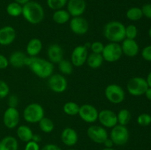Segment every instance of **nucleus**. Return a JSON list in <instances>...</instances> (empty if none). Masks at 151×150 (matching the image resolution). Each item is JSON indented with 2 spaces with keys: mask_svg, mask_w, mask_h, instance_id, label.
<instances>
[{
  "mask_svg": "<svg viewBox=\"0 0 151 150\" xmlns=\"http://www.w3.org/2000/svg\"><path fill=\"white\" fill-rule=\"evenodd\" d=\"M25 66H28L38 77L41 79L49 78L54 71V66L51 62L38 57L27 56Z\"/></svg>",
  "mask_w": 151,
  "mask_h": 150,
  "instance_id": "nucleus-1",
  "label": "nucleus"
},
{
  "mask_svg": "<svg viewBox=\"0 0 151 150\" xmlns=\"http://www.w3.org/2000/svg\"><path fill=\"white\" fill-rule=\"evenodd\" d=\"M22 15L31 24H38L44 19V10L39 3L29 1L22 6Z\"/></svg>",
  "mask_w": 151,
  "mask_h": 150,
  "instance_id": "nucleus-2",
  "label": "nucleus"
},
{
  "mask_svg": "<svg viewBox=\"0 0 151 150\" xmlns=\"http://www.w3.org/2000/svg\"><path fill=\"white\" fill-rule=\"evenodd\" d=\"M103 35L110 42H122L125 38V25L118 21L108 22L103 28Z\"/></svg>",
  "mask_w": 151,
  "mask_h": 150,
  "instance_id": "nucleus-3",
  "label": "nucleus"
},
{
  "mask_svg": "<svg viewBox=\"0 0 151 150\" xmlns=\"http://www.w3.org/2000/svg\"><path fill=\"white\" fill-rule=\"evenodd\" d=\"M23 117L29 124L38 123L44 117V110L38 103H30L24 110Z\"/></svg>",
  "mask_w": 151,
  "mask_h": 150,
  "instance_id": "nucleus-4",
  "label": "nucleus"
},
{
  "mask_svg": "<svg viewBox=\"0 0 151 150\" xmlns=\"http://www.w3.org/2000/svg\"><path fill=\"white\" fill-rule=\"evenodd\" d=\"M103 60L109 63H114L118 61L122 56L121 45L119 43L110 42L104 46L102 52Z\"/></svg>",
  "mask_w": 151,
  "mask_h": 150,
  "instance_id": "nucleus-5",
  "label": "nucleus"
},
{
  "mask_svg": "<svg viewBox=\"0 0 151 150\" xmlns=\"http://www.w3.org/2000/svg\"><path fill=\"white\" fill-rule=\"evenodd\" d=\"M147 88L148 85L146 79L139 76L131 78L127 84V90L128 93L134 96L144 95Z\"/></svg>",
  "mask_w": 151,
  "mask_h": 150,
  "instance_id": "nucleus-6",
  "label": "nucleus"
},
{
  "mask_svg": "<svg viewBox=\"0 0 151 150\" xmlns=\"http://www.w3.org/2000/svg\"><path fill=\"white\" fill-rule=\"evenodd\" d=\"M105 96L108 101L114 104H120L125 98L123 88L116 84H110L105 89Z\"/></svg>",
  "mask_w": 151,
  "mask_h": 150,
  "instance_id": "nucleus-7",
  "label": "nucleus"
},
{
  "mask_svg": "<svg viewBox=\"0 0 151 150\" xmlns=\"http://www.w3.org/2000/svg\"><path fill=\"white\" fill-rule=\"evenodd\" d=\"M110 138L116 146H123L128 143L129 140V131L126 126L116 124L111 128Z\"/></svg>",
  "mask_w": 151,
  "mask_h": 150,
  "instance_id": "nucleus-8",
  "label": "nucleus"
},
{
  "mask_svg": "<svg viewBox=\"0 0 151 150\" xmlns=\"http://www.w3.org/2000/svg\"><path fill=\"white\" fill-rule=\"evenodd\" d=\"M67 80L63 75L60 74H52L49 77L48 86L53 92L57 94L63 93L67 88Z\"/></svg>",
  "mask_w": 151,
  "mask_h": 150,
  "instance_id": "nucleus-9",
  "label": "nucleus"
},
{
  "mask_svg": "<svg viewBox=\"0 0 151 150\" xmlns=\"http://www.w3.org/2000/svg\"><path fill=\"white\" fill-rule=\"evenodd\" d=\"M99 112L95 107L89 104H84L80 106L78 116L83 121L93 124L98 119Z\"/></svg>",
  "mask_w": 151,
  "mask_h": 150,
  "instance_id": "nucleus-10",
  "label": "nucleus"
},
{
  "mask_svg": "<svg viewBox=\"0 0 151 150\" xmlns=\"http://www.w3.org/2000/svg\"><path fill=\"white\" fill-rule=\"evenodd\" d=\"M87 135L88 138L96 144H103L109 138L107 130L105 127L99 125H91L87 129Z\"/></svg>",
  "mask_w": 151,
  "mask_h": 150,
  "instance_id": "nucleus-11",
  "label": "nucleus"
},
{
  "mask_svg": "<svg viewBox=\"0 0 151 150\" xmlns=\"http://www.w3.org/2000/svg\"><path fill=\"white\" fill-rule=\"evenodd\" d=\"M20 120V114L17 108L8 107L3 115V123L8 129H14L18 126Z\"/></svg>",
  "mask_w": 151,
  "mask_h": 150,
  "instance_id": "nucleus-12",
  "label": "nucleus"
},
{
  "mask_svg": "<svg viewBox=\"0 0 151 150\" xmlns=\"http://www.w3.org/2000/svg\"><path fill=\"white\" fill-rule=\"evenodd\" d=\"M88 49L83 45L75 47L71 54V63L75 67H81L86 63Z\"/></svg>",
  "mask_w": 151,
  "mask_h": 150,
  "instance_id": "nucleus-13",
  "label": "nucleus"
},
{
  "mask_svg": "<svg viewBox=\"0 0 151 150\" xmlns=\"http://www.w3.org/2000/svg\"><path fill=\"white\" fill-rule=\"evenodd\" d=\"M97 120L103 127L106 128H113L118 124L116 114L109 109L102 110L99 112Z\"/></svg>",
  "mask_w": 151,
  "mask_h": 150,
  "instance_id": "nucleus-14",
  "label": "nucleus"
},
{
  "mask_svg": "<svg viewBox=\"0 0 151 150\" xmlns=\"http://www.w3.org/2000/svg\"><path fill=\"white\" fill-rule=\"evenodd\" d=\"M69 27L73 33L78 35H83L88 30V23L87 20L81 16L73 17L69 22Z\"/></svg>",
  "mask_w": 151,
  "mask_h": 150,
  "instance_id": "nucleus-15",
  "label": "nucleus"
},
{
  "mask_svg": "<svg viewBox=\"0 0 151 150\" xmlns=\"http://www.w3.org/2000/svg\"><path fill=\"white\" fill-rule=\"evenodd\" d=\"M66 4L68 13L72 17L81 16L86 8L85 0H69Z\"/></svg>",
  "mask_w": 151,
  "mask_h": 150,
  "instance_id": "nucleus-16",
  "label": "nucleus"
},
{
  "mask_svg": "<svg viewBox=\"0 0 151 150\" xmlns=\"http://www.w3.org/2000/svg\"><path fill=\"white\" fill-rule=\"evenodd\" d=\"M122 54L127 57H134L138 54L139 51V46L135 40L125 38L121 44Z\"/></svg>",
  "mask_w": 151,
  "mask_h": 150,
  "instance_id": "nucleus-17",
  "label": "nucleus"
},
{
  "mask_svg": "<svg viewBox=\"0 0 151 150\" xmlns=\"http://www.w3.org/2000/svg\"><path fill=\"white\" fill-rule=\"evenodd\" d=\"M16 32L11 26H3L0 29V45L8 46L15 41Z\"/></svg>",
  "mask_w": 151,
  "mask_h": 150,
  "instance_id": "nucleus-18",
  "label": "nucleus"
},
{
  "mask_svg": "<svg viewBox=\"0 0 151 150\" xmlns=\"http://www.w3.org/2000/svg\"><path fill=\"white\" fill-rule=\"evenodd\" d=\"M60 139L63 144L67 146H73L78 141V132L73 128L66 127L62 131Z\"/></svg>",
  "mask_w": 151,
  "mask_h": 150,
  "instance_id": "nucleus-19",
  "label": "nucleus"
},
{
  "mask_svg": "<svg viewBox=\"0 0 151 150\" xmlns=\"http://www.w3.org/2000/svg\"><path fill=\"white\" fill-rule=\"evenodd\" d=\"M47 57L49 61L51 62L52 64L60 63L63 59V49L57 44H51L47 49Z\"/></svg>",
  "mask_w": 151,
  "mask_h": 150,
  "instance_id": "nucleus-20",
  "label": "nucleus"
},
{
  "mask_svg": "<svg viewBox=\"0 0 151 150\" xmlns=\"http://www.w3.org/2000/svg\"><path fill=\"white\" fill-rule=\"evenodd\" d=\"M27 57V55L21 51H16L12 53L8 59L9 64L11 65L13 67L19 69L25 66V61Z\"/></svg>",
  "mask_w": 151,
  "mask_h": 150,
  "instance_id": "nucleus-21",
  "label": "nucleus"
},
{
  "mask_svg": "<svg viewBox=\"0 0 151 150\" xmlns=\"http://www.w3.org/2000/svg\"><path fill=\"white\" fill-rule=\"evenodd\" d=\"M43 44L38 38H32L29 40L26 46L27 54L29 57H37L42 49Z\"/></svg>",
  "mask_w": 151,
  "mask_h": 150,
  "instance_id": "nucleus-22",
  "label": "nucleus"
},
{
  "mask_svg": "<svg viewBox=\"0 0 151 150\" xmlns=\"http://www.w3.org/2000/svg\"><path fill=\"white\" fill-rule=\"evenodd\" d=\"M19 143L13 136H6L0 141V150H18Z\"/></svg>",
  "mask_w": 151,
  "mask_h": 150,
  "instance_id": "nucleus-23",
  "label": "nucleus"
},
{
  "mask_svg": "<svg viewBox=\"0 0 151 150\" xmlns=\"http://www.w3.org/2000/svg\"><path fill=\"white\" fill-rule=\"evenodd\" d=\"M33 134L32 129L27 125H21L16 130V135L19 139L25 143L32 141Z\"/></svg>",
  "mask_w": 151,
  "mask_h": 150,
  "instance_id": "nucleus-24",
  "label": "nucleus"
},
{
  "mask_svg": "<svg viewBox=\"0 0 151 150\" xmlns=\"http://www.w3.org/2000/svg\"><path fill=\"white\" fill-rule=\"evenodd\" d=\"M70 17L71 16L67 10L60 9V10H55L52 15V20L58 24H64L69 21Z\"/></svg>",
  "mask_w": 151,
  "mask_h": 150,
  "instance_id": "nucleus-25",
  "label": "nucleus"
},
{
  "mask_svg": "<svg viewBox=\"0 0 151 150\" xmlns=\"http://www.w3.org/2000/svg\"><path fill=\"white\" fill-rule=\"evenodd\" d=\"M104 60L101 54H96V53H91L87 57L86 63L92 69H97L100 68L103 65Z\"/></svg>",
  "mask_w": 151,
  "mask_h": 150,
  "instance_id": "nucleus-26",
  "label": "nucleus"
},
{
  "mask_svg": "<svg viewBox=\"0 0 151 150\" xmlns=\"http://www.w3.org/2000/svg\"><path fill=\"white\" fill-rule=\"evenodd\" d=\"M118 124L126 126L131 119V114L128 109H121L116 114Z\"/></svg>",
  "mask_w": 151,
  "mask_h": 150,
  "instance_id": "nucleus-27",
  "label": "nucleus"
},
{
  "mask_svg": "<svg viewBox=\"0 0 151 150\" xmlns=\"http://www.w3.org/2000/svg\"><path fill=\"white\" fill-rule=\"evenodd\" d=\"M38 126H39L40 129L44 133H50L52 132L55 128L52 121L45 116L38 122Z\"/></svg>",
  "mask_w": 151,
  "mask_h": 150,
  "instance_id": "nucleus-28",
  "label": "nucleus"
},
{
  "mask_svg": "<svg viewBox=\"0 0 151 150\" xmlns=\"http://www.w3.org/2000/svg\"><path fill=\"white\" fill-rule=\"evenodd\" d=\"M6 10L9 16L12 17H18L22 14V5L16 1L11 2L7 6Z\"/></svg>",
  "mask_w": 151,
  "mask_h": 150,
  "instance_id": "nucleus-29",
  "label": "nucleus"
},
{
  "mask_svg": "<svg viewBox=\"0 0 151 150\" xmlns=\"http://www.w3.org/2000/svg\"><path fill=\"white\" fill-rule=\"evenodd\" d=\"M80 106L74 101H67L63 104V110L68 116H73L75 115H78Z\"/></svg>",
  "mask_w": 151,
  "mask_h": 150,
  "instance_id": "nucleus-30",
  "label": "nucleus"
},
{
  "mask_svg": "<svg viewBox=\"0 0 151 150\" xmlns=\"http://www.w3.org/2000/svg\"><path fill=\"white\" fill-rule=\"evenodd\" d=\"M143 14L142 9L139 7H134L128 9L126 12V17L131 21H138L142 18Z\"/></svg>",
  "mask_w": 151,
  "mask_h": 150,
  "instance_id": "nucleus-31",
  "label": "nucleus"
},
{
  "mask_svg": "<svg viewBox=\"0 0 151 150\" xmlns=\"http://www.w3.org/2000/svg\"><path fill=\"white\" fill-rule=\"evenodd\" d=\"M58 64L59 71L61 72L62 74L70 75L72 73V71H73L74 66L69 60L63 59Z\"/></svg>",
  "mask_w": 151,
  "mask_h": 150,
  "instance_id": "nucleus-32",
  "label": "nucleus"
},
{
  "mask_svg": "<svg viewBox=\"0 0 151 150\" xmlns=\"http://www.w3.org/2000/svg\"><path fill=\"white\" fill-rule=\"evenodd\" d=\"M68 0H47V5L53 10H58L63 9V7L67 4Z\"/></svg>",
  "mask_w": 151,
  "mask_h": 150,
  "instance_id": "nucleus-33",
  "label": "nucleus"
},
{
  "mask_svg": "<svg viewBox=\"0 0 151 150\" xmlns=\"http://www.w3.org/2000/svg\"><path fill=\"white\" fill-rule=\"evenodd\" d=\"M138 35L137 27L134 24H130L125 26V38L135 40Z\"/></svg>",
  "mask_w": 151,
  "mask_h": 150,
  "instance_id": "nucleus-34",
  "label": "nucleus"
},
{
  "mask_svg": "<svg viewBox=\"0 0 151 150\" xmlns=\"http://www.w3.org/2000/svg\"><path fill=\"white\" fill-rule=\"evenodd\" d=\"M137 123L142 126H147L151 124V116L147 113H142L137 117Z\"/></svg>",
  "mask_w": 151,
  "mask_h": 150,
  "instance_id": "nucleus-35",
  "label": "nucleus"
},
{
  "mask_svg": "<svg viewBox=\"0 0 151 150\" xmlns=\"http://www.w3.org/2000/svg\"><path fill=\"white\" fill-rule=\"evenodd\" d=\"M104 44L100 41H94L91 43L90 46V49L91 50L92 53H96V54H102L104 49Z\"/></svg>",
  "mask_w": 151,
  "mask_h": 150,
  "instance_id": "nucleus-36",
  "label": "nucleus"
},
{
  "mask_svg": "<svg viewBox=\"0 0 151 150\" xmlns=\"http://www.w3.org/2000/svg\"><path fill=\"white\" fill-rule=\"evenodd\" d=\"M10 93V88L4 81L0 80V99H4Z\"/></svg>",
  "mask_w": 151,
  "mask_h": 150,
  "instance_id": "nucleus-37",
  "label": "nucleus"
},
{
  "mask_svg": "<svg viewBox=\"0 0 151 150\" xmlns=\"http://www.w3.org/2000/svg\"><path fill=\"white\" fill-rule=\"evenodd\" d=\"M142 57L144 60L151 62V45L145 47L142 51Z\"/></svg>",
  "mask_w": 151,
  "mask_h": 150,
  "instance_id": "nucleus-38",
  "label": "nucleus"
},
{
  "mask_svg": "<svg viewBox=\"0 0 151 150\" xmlns=\"http://www.w3.org/2000/svg\"><path fill=\"white\" fill-rule=\"evenodd\" d=\"M7 103H8V106L10 107H15V108H16V107L19 104V99H18V97L16 95H11L9 96Z\"/></svg>",
  "mask_w": 151,
  "mask_h": 150,
  "instance_id": "nucleus-39",
  "label": "nucleus"
},
{
  "mask_svg": "<svg viewBox=\"0 0 151 150\" xmlns=\"http://www.w3.org/2000/svg\"><path fill=\"white\" fill-rule=\"evenodd\" d=\"M141 9L143 16L151 19V4H145Z\"/></svg>",
  "mask_w": 151,
  "mask_h": 150,
  "instance_id": "nucleus-40",
  "label": "nucleus"
},
{
  "mask_svg": "<svg viewBox=\"0 0 151 150\" xmlns=\"http://www.w3.org/2000/svg\"><path fill=\"white\" fill-rule=\"evenodd\" d=\"M24 150H40L39 144L36 142L30 141L27 143L24 147Z\"/></svg>",
  "mask_w": 151,
  "mask_h": 150,
  "instance_id": "nucleus-41",
  "label": "nucleus"
},
{
  "mask_svg": "<svg viewBox=\"0 0 151 150\" xmlns=\"http://www.w3.org/2000/svg\"><path fill=\"white\" fill-rule=\"evenodd\" d=\"M9 66L8 59L3 54H0V70L5 69Z\"/></svg>",
  "mask_w": 151,
  "mask_h": 150,
  "instance_id": "nucleus-42",
  "label": "nucleus"
},
{
  "mask_svg": "<svg viewBox=\"0 0 151 150\" xmlns=\"http://www.w3.org/2000/svg\"><path fill=\"white\" fill-rule=\"evenodd\" d=\"M41 150H62L58 146L53 144H48L42 147Z\"/></svg>",
  "mask_w": 151,
  "mask_h": 150,
  "instance_id": "nucleus-43",
  "label": "nucleus"
},
{
  "mask_svg": "<svg viewBox=\"0 0 151 150\" xmlns=\"http://www.w3.org/2000/svg\"><path fill=\"white\" fill-rule=\"evenodd\" d=\"M103 144H104L106 148H113L114 145L113 141H112V140L110 138H108Z\"/></svg>",
  "mask_w": 151,
  "mask_h": 150,
  "instance_id": "nucleus-44",
  "label": "nucleus"
},
{
  "mask_svg": "<svg viewBox=\"0 0 151 150\" xmlns=\"http://www.w3.org/2000/svg\"><path fill=\"white\" fill-rule=\"evenodd\" d=\"M32 141H34V142H36V143H39L41 142V137L38 134H33L32 135Z\"/></svg>",
  "mask_w": 151,
  "mask_h": 150,
  "instance_id": "nucleus-45",
  "label": "nucleus"
},
{
  "mask_svg": "<svg viewBox=\"0 0 151 150\" xmlns=\"http://www.w3.org/2000/svg\"><path fill=\"white\" fill-rule=\"evenodd\" d=\"M145 95L146 98L148 100H150L151 101V88L150 87H148V88L147 89V91H146L145 94Z\"/></svg>",
  "mask_w": 151,
  "mask_h": 150,
  "instance_id": "nucleus-46",
  "label": "nucleus"
},
{
  "mask_svg": "<svg viewBox=\"0 0 151 150\" xmlns=\"http://www.w3.org/2000/svg\"><path fill=\"white\" fill-rule=\"evenodd\" d=\"M146 81H147V83L148 85V87L151 88V71L147 74V78H146Z\"/></svg>",
  "mask_w": 151,
  "mask_h": 150,
  "instance_id": "nucleus-47",
  "label": "nucleus"
},
{
  "mask_svg": "<svg viewBox=\"0 0 151 150\" xmlns=\"http://www.w3.org/2000/svg\"><path fill=\"white\" fill-rule=\"evenodd\" d=\"M30 0H15V1L17 3H19V4H20L21 5L23 6L24 4H25L26 3H27L28 1H29Z\"/></svg>",
  "mask_w": 151,
  "mask_h": 150,
  "instance_id": "nucleus-48",
  "label": "nucleus"
},
{
  "mask_svg": "<svg viewBox=\"0 0 151 150\" xmlns=\"http://www.w3.org/2000/svg\"><path fill=\"white\" fill-rule=\"evenodd\" d=\"M102 150H115V149L113 148H106V147H105V148L103 149Z\"/></svg>",
  "mask_w": 151,
  "mask_h": 150,
  "instance_id": "nucleus-49",
  "label": "nucleus"
},
{
  "mask_svg": "<svg viewBox=\"0 0 151 150\" xmlns=\"http://www.w3.org/2000/svg\"><path fill=\"white\" fill-rule=\"evenodd\" d=\"M148 35H149V37H150V38L151 39V26H150V29H149V31H148Z\"/></svg>",
  "mask_w": 151,
  "mask_h": 150,
  "instance_id": "nucleus-50",
  "label": "nucleus"
},
{
  "mask_svg": "<svg viewBox=\"0 0 151 150\" xmlns=\"http://www.w3.org/2000/svg\"><path fill=\"white\" fill-rule=\"evenodd\" d=\"M67 150H77V149H67Z\"/></svg>",
  "mask_w": 151,
  "mask_h": 150,
  "instance_id": "nucleus-51",
  "label": "nucleus"
},
{
  "mask_svg": "<svg viewBox=\"0 0 151 150\" xmlns=\"http://www.w3.org/2000/svg\"><path fill=\"white\" fill-rule=\"evenodd\" d=\"M150 136H151V135H150Z\"/></svg>",
  "mask_w": 151,
  "mask_h": 150,
  "instance_id": "nucleus-52",
  "label": "nucleus"
}]
</instances>
